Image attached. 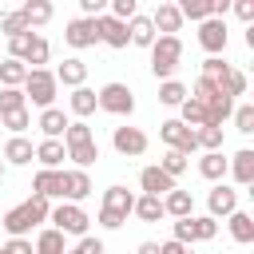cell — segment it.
<instances>
[{
  "label": "cell",
  "instance_id": "cell-55",
  "mask_svg": "<svg viewBox=\"0 0 254 254\" xmlns=\"http://www.w3.org/2000/svg\"><path fill=\"white\" fill-rule=\"evenodd\" d=\"M0 179H4V163H0Z\"/></svg>",
  "mask_w": 254,
  "mask_h": 254
},
{
  "label": "cell",
  "instance_id": "cell-8",
  "mask_svg": "<svg viewBox=\"0 0 254 254\" xmlns=\"http://www.w3.org/2000/svg\"><path fill=\"white\" fill-rule=\"evenodd\" d=\"M91 194V179H87V171H60V198L64 202H83Z\"/></svg>",
  "mask_w": 254,
  "mask_h": 254
},
{
  "label": "cell",
  "instance_id": "cell-11",
  "mask_svg": "<svg viewBox=\"0 0 254 254\" xmlns=\"http://www.w3.org/2000/svg\"><path fill=\"white\" fill-rule=\"evenodd\" d=\"M111 147H115L119 155L135 159V155H143V151H147V135H143L139 127H115V135H111Z\"/></svg>",
  "mask_w": 254,
  "mask_h": 254
},
{
  "label": "cell",
  "instance_id": "cell-9",
  "mask_svg": "<svg viewBox=\"0 0 254 254\" xmlns=\"http://www.w3.org/2000/svg\"><path fill=\"white\" fill-rule=\"evenodd\" d=\"M206 206H210V218H230L238 210V190H230L226 183H214V190L206 194Z\"/></svg>",
  "mask_w": 254,
  "mask_h": 254
},
{
  "label": "cell",
  "instance_id": "cell-27",
  "mask_svg": "<svg viewBox=\"0 0 254 254\" xmlns=\"http://www.w3.org/2000/svg\"><path fill=\"white\" fill-rule=\"evenodd\" d=\"M179 111H183V115H179V123H183V127H190V131H194V127H206V107H202L198 99H190V95H187V99L179 103Z\"/></svg>",
  "mask_w": 254,
  "mask_h": 254
},
{
  "label": "cell",
  "instance_id": "cell-18",
  "mask_svg": "<svg viewBox=\"0 0 254 254\" xmlns=\"http://www.w3.org/2000/svg\"><path fill=\"white\" fill-rule=\"evenodd\" d=\"M190 210H194V198H190V190H171V194H163V214H171V218H190Z\"/></svg>",
  "mask_w": 254,
  "mask_h": 254
},
{
  "label": "cell",
  "instance_id": "cell-32",
  "mask_svg": "<svg viewBox=\"0 0 254 254\" xmlns=\"http://www.w3.org/2000/svg\"><path fill=\"white\" fill-rule=\"evenodd\" d=\"M187 95H190V91H187V83H179V79H163V83H159V103H167V107H179Z\"/></svg>",
  "mask_w": 254,
  "mask_h": 254
},
{
  "label": "cell",
  "instance_id": "cell-3",
  "mask_svg": "<svg viewBox=\"0 0 254 254\" xmlns=\"http://www.w3.org/2000/svg\"><path fill=\"white\" fill-rule=\"evenodd\" d=\"M179 60H183V40L179 36H155V44H151V71L159 79H171Z\"/></svg>",
  "mask_w": 254,
  "mask_h": 254
},
{
  "label": "cell",
  "instance_id": "cell-52",
  "mask_svg": "<svg viewBox=\"0 0 254 254\" xmlns=\"http://www.w3.org/2000/svg\"><path fill=\"white\" fill-rule=\"evenodd\" d=\"M159 254H187V246L171 238V242H163V246H159Z\"/></svg>",
  "mask_w": 254,
  "mask_h": 254
},
{
  "label": "cell",
  "instance_id": "cell-29",
  "mask_svg": "<svg viewBox=\"0 0 254 254\" xmlns=\"http://www.w3.org/2000/svg\"><path fill=\"white\" fill-rule=\"evenodd\" d=\"M198 175L210 179V183H222V175H226V159H222V151H206V155L198 159Z\"/></svg>",
  "mask_w": 254,
  "mask_h": 254
},
{
  "label": "cell",
  "instance_id": "cell-22",
  "mask_svg": "<svg viewBox=\"0 0 254 254\" xmlns=\"http://www.w3.org/2000/svg\"><path fill=\"white\" fill-rule=\"evenodd\" d=\"M4 159H8V163H16V167H24V163H32V159H36V147H32L24 135H12V139L4 143Z\"/></svg>",
  "mask_w": 254,
  "mask_h": 254
},
{
  "label": "cell",
  "instance_id": "cell-42",
  "mask_svg": "<svg viewBox=\"0 0 254 254\" xmlns=\"http://www.w3.org/2000/svg\"><path fill=\"white\" fill-rule=\"evenodd\" d=\"M87 139H95L87 123H67V131H64L60 143H64V147H75V143H87Z\"/></svg>",
  "mask_w": 254,
  "mask_h": 254
},
{
  "label": "cell",
  "instance_id": "cell-7",
  "mask_svg": "<svg viewBox=\"0 0 254 254\" xmlns=\"http://www.w3.org/2000/svg\"><path fill=\"white\" fill-rule=\"evenodd\" d=\"M159 135H163L167 151H179V155H190V151H198V139H194V131H190V127H183L179 119H167V123H159Z\"/></svg>",
  "mask_w": 254,
  "mask_h": 254
},
{
  "label": "cell",
  "instance_id": "cell-5",
  "mask_svg": "<svg viewBox=\"0 0 254 254\" xmlns=\"http://www.w3.org/2000/svg\"><path fill=\"white\" fill-rule=\"evenodd\" d=\"M48 222H56V230L67 238V234H75V238H83L87 234V210L83 206H75V202H60V206H52V214H48Z\"/></svg>",
  "mask_w": 254,
  "mask_h": 254
},
{
  "label": "cell",
  "instance_id": "cell-41",
  "mask_svg": "<svg viewBox=\"0 0 254 254\" xmlns=\"http://www.w3.org/2000/svg\"><path fill=\"white\" fill-rule=\"evenodd\" d=\"M194 139H198L202 151H222V127H198Z\"/></svg>",
  "mask_w": 254,
  "mask_h": 254
},
{
  "label": "cell",
  "instance_id": "cell-19",
  "mask_svg": "<svg viewBox=\"0 0 254 254\" xmlns=\"http://www.w3.org/2000/svg\"><path fill=\"white\" fill-rule=\"evenodd\" d=\"M127 40H131L135 48H151V44H155L151 16H131V20H127Z\"/></svg>",
  "mask_w": 254,
  "mask_h": 254
},
{
  "label": "cell",
  "instance_id": "cell-28",
  "mask_svg": "<svg viewBox=\"0 0 254 254\" xmlns=\"http://www.w3.org/2000/svg\"><path fill=\"white\" fill-rule=\"evenodd\" d=\"M67 159L75 163V171H87V167L99 159V143H95V139H87V143H75V147H67Z\"/></svg>",
  "mask_w": 254,
  "mask_h": 254
},
{
  "label": "cell",
  "instance_id": "cell-33",
  "mask_svg": "<svg viewBox=\"0 0 254 254\" xmlns=\"http://www.w3.org/2000/svg\"><path fill=\"white\" fill-rule=\"evenodd\" d=\"M175 8H179V16H183V20H198V24H202V20H210V0H179Z\"/></svg>",
  "mask_w": 254,
  "mask_h": 254
},
{
  "label": "cell",
  "instance_id": "cell-14",
  "mask_svg": "<svg viewBox=\"0 0 254 254\" xmlns=\"http://www.w3.org/2000/svg\"><path fill=\"white\" fill-rule=\"evenodd\" d=\"M139 187H143V194H155V198H163V194H171V190H175V179H171V175H163L159 167H143V175H139Z\"/></svg>",
  "mask_w": 254,
  "mask_h": 254
},
{
  "label": "cell",
  "instance_id": "cell-54",
  "mask_svg": "<svg viewBox=\"0 0 254 254\" xmlns=\"http://www.w3.org/2000/svg\"><path fill=\"white\" fill-rule=\"evenodd\" d=\"M67 254H83V250H79V246H75V250H67Z\"/></svg>",
  "mask_w": 254,
  "mask_h": 254
},
{
  "label": "cell",
  "instance_id": "cell-31",
  "mask_svg": "<svg viewBox=\"0 0 254 254\" xmlns=\"http://www.w3.org/2000/svg\"><path fill=\"white\" fill-rule=\"evenodd\" d=\"M24 79H28V67L20 60H4L0 64V87H24Z\"/></svg>",
  "mask_w": 254,
  "mask_h": 254
},
{
  "label": "cell",
  "instance_id": "cell-37",
  "mask_svg": "<svg viewBox=\"0 0 254 254\" xmlns=\"http://www.w3.org/2000/svg\"><path fill=\"white\" fill-rule=\"evenodd\" d=\"M28 99L20 87H0V115H12V111H24Z\"/></svg>",
  "mask_w": 254,
  "mask_h": 254
},
{
  "label": "cell",
  "instance_id": "cell-6",
  "mask_svg": "<svg viewBox=\"0 0 254 254\" xmlns=\"http://www.w3.org/2000/svg\"><path fill=\"white\" fill-rule=\"evenodd\" d=\"M95 107H103L107 115H131L135 111V95L127 83H103L95 91Z\"/></svg>",
  "mask_w": 254,
  "mask_h": 254
},
{
  "label": "cell",
  "instance_id": "cell-43",
  "mask_svg": "<svg viewBox=\"0 0 254 254\" xmlns=\"http://www.w3.org/2000/svg\"><path fill=\"white\" fill-rule=\"evenodd\" d=\"M159 171H163V175H171V179H179V175L187 171V155L167 151V155H163V163H159Z\"/></svg>",
  "mask_w": 254,
  "mask_h": 254
},
{
  "label": "cell",
  "instance_id": "cell-35",
  "mask_svg": "<svg viewBox=\"0 0 254 254\" xmlns=\"http://www.w3.org/2000/svg\"><path fill=\"white\" fill-rule=\"evenodd\" d=\"M218 91H222L226 99H234V95H246V75H242L238 67H230V71L222 75V83H218Z\"/></svg>",
  "mask_w": 254,
  "mask_h": 254
},
{
  "label": "cell",
  "instance_id": "cell-49",
  "mask_svg": "<svg viewBox=\"0 0 254 254\" xmlns=\"http://www.w3.org/2000/svg\"><path fill=\"white\" fill-rule=\"evenodd\" d=\"M175 242H183V246H187V242H194V230H190V218H179V222H175Z\"/></svg>",
  "mask_w": 254,
  "mask_h": 254
},
{
  "label": "cell",
  "instance_id": "cell-25",
  "mask_svg": "<svg viewBox=\"0 0 254 254\" xmlns=\"http://www.w3.org/2000/svg\"><path fill=\"white\" fill-rule=\"evenodd\" d=\"M36 254H67V242H64V234L56 230V226H48V230H40L36 234V246H32Z\"/></svg>",
  "mask_w": 254,
  "mask_h": 254
},
{
  "label": "cell",
  "instance_id": "cell-44",
  "mask_svg": "<svg viewBox=\"0 0 254 254\" xmlns=\"http://www.w3.org/2000/svg\"><path fill=\"white\" fill-rule=\"evenodd\" d=\"M0 32L12 40V36H20V32H28V24H24L20 12H8V16H0Z\"/></svg>",
  "mask_w": 254,
  "mask_h": 254
},
{
  "label": "cell",
  "instance_id": "cell-53",
  "mask_svg": "<svg viewBox=\"0 0 254 254\" xmlns=\"http://www.w3.org/2000/svg\"><path fill=\"white\" fill-rule=\"evenodd\" d=\"M135 254H159V242H139V250Z\"/></svg>",
  "mask_w": 254,
  "mask_h": 254
},
{
  "label": "cell",
  "instance_id": "cell-50",
  "mask_svg": "<svg viewBox=\"0 0 254 254\" xmlns=\"http://www.w3.org/2000/svg\"><path fill=\"white\" fill-rule=\"evenodd\" d=\"M230 8L238 12V20H254V0H234Z\"/></svg>",
  "mask_w": 254,
  "mask_h": 254
},
{
  "label": "cell",
  "instance_id": "cell-20",
  "mask_svg": "<svg viewBox=\"0 0 254 254\" xmlns=\"http://www.w3.org/2000/svg\"><path fill=\"white\" fill-rule=\"evenodd\" d=\"M226 171H234V179H238L242 187H250V183H254V151L242 147L234 159H226Z\"/></svg>",
  "mask_w": 254,
  "mask_h": 254
},
{
  "label": "cell",
  "instance_id": "cell-36",
  "mask_svg": "<svg viewBox=\"0 0 254 254\" xmlns=\"http://www.w3.org/2000/svg\"><path fill=\"white\" fill-rule=\"evenodd\" d=\"M67 103H71V115H91L95 111V91L91 87H75Z\"/></svg>",
  "mask_w": 254,
  "mask_h": 254
},
{
  "label": "cell",
  "instance_id": "cell-24",
  "mask_svg": "<svg viewBox=\"0 0 254 254\" xmlns=\"http://www.w3.org/2000/svg\"><path fill=\"white\" fill-rule=\"evenodd\" d=\"M131 214L143 218V222H159V218H167V214H163V198H155V194H139L135 206H131Z\"/></svg>",
  "mask_w": 254,
  "mask_h": 254
},
{
  "label": "cell",
  "instance_id": "cell-13",
  "mask_svg": "<svg viewBox=\"0 0 254 254\" xmlns=\"http://www.w3.org/2000/svg\"><path fill=\"white\" fill-rule=\"evenodd\" d=\"M95 32H99V40H103L107 48H127V44H131V40H127V24L115 20L111 12H103V16L95 20Z\"/></svg>",
  "mask_w": 254,
  "mask_h": 254
},
{
  "label": "cell",
  "instance_id": "cell-2",
  "mask_svg": "<svg viewBox=\"0 0 254 254\" xmlns=\"http://www.w3.org/2000/svg\"><path fill=\"white\" fill-rule=\"evenodd\" d=\"M131 206H135V194L127 187H107L103 190V206H99V226L103 230H119L127 222Z\"/></svg>",
  "mask_w": 254,
  "mask_h": 254
},
{
  "label": "cell",
  "instance_id": "cell-4",
  "mask_svg": "<svg viewBox=\"0 0 254 254\" xmlns=\"http://www.w3.org/2000/svg\"><path fill=\"white\" fill-rule=\"evenodd\" d=\"M24 99H32L36 107H52L56 103V91H60V83H56V75L48 71V67H36V71H28V79H24Z\"/></svg>",
  "mask_w": 254,
  "mask_h": 254
},
{
  "label": "cell",
  "instance_id": "cell-12",
  "mask_svg": "<svg viewBox=\"0 0 254 254\" xmlns=\"http://www.w3.org/2000/svg\"><path fill=\"white\" fill-rule=\"evenodd\" d=\"M64 40H67L71 48H91V44H99L95 20H87V16H75V20L64 28Z\"/></svg>",
  "mask_w": 254,
  "mask_h": 254
},
{
  "label": "cell",
  "instance_id": "cell-23",
  "mask_svg": "<svg viewBox=\"0 0 254 254\" xmlns=\"http://www.w3.org/2000/svg\"><path fill=\"white\" fill-rule=\"evenodd\" d=\"M32 194H40V198H60V171H36V179H32Z\"/></svg>",
  "mask_w": 254,
  "mask_h": 254
},
{
  "label": "cell",
  "instance_id": "cell-51",
  "mask_svg": "<svg viewBox=\"0 0 254 254\" xmlns=\"http://www.w3.org/2000/svg\"><path fill=\"white\" fill-rule=\"evenodd\" d=\"M79 250H83V254H103V242L91 238V234H83V238H79Z\"/></svg>",
  "mask_w": 254,
  "mask_h": 254
},
{
  "label": "cell",
  "instance_id": "cell-40",
  "mask_svg": "<svg viewBox=\"0 0 254 254\" xmlns=\"http://www.w3.org/2000/svg\"><path fill=\"white\" fill-rule=\"evenodd\" d=\"M44 64H48V40L36 36V40H32V52H28V60H24V67L36 71V67H44Z\"/></svg>",
  "mask_w": 254,
  "mask_h": 254
},
{
  "label": "cell",
  "instance_id": "cell-47",
  "mask_svg": "<svg viewBox=\"0 0 254 254\" xmlns=\"http://www.w3.org/2000/svg\"><path fill=\"white\" fill-rule=\"evenodd\" d=\"M111 16L127 24L131 16H139V4H135V0H111Z\"/></svg>",
  "mask_w": 254,
  "mask_h": 254
},
{
  "label": "cell",
  "instance_id": "cell-48",
  "mask_svg": "<svg viewBox=\"0 0 254 254\" xmlns=\"http://www.w3.org/2000/svg\"><path fill=\"white\" fill-rule=\"evenodd\" d=\"M0 254H36L28 238H8V246H0Z\"/></svg>",
  "mask_w": 254,
  "mask_h": 254
},
{
  "label": "cell",
  "instance_id": "cell-38",
  "mask_svg": "<svg viewBox=\"0 0 254 254\" xmlns=\"http://www.w3.org/2000/svg\"><path fill=\"white\" fill-rule=\"evenodd\" d=\"M32 40H36V32H20V36H12L8 40V60H28V52H32Z\"/></svg>",
  "mask_w": 254,
  "mask_h": 254
},
{
  "label": "cell",
  "instance_id": "cell-21",
  "mask_svg": "<svg viewBox=\"0 0 254 254\" xmlns=\"http://www.w3.org/2000/svg\"><path fill=\"white\" fill-rule=\"evenodd\" d=\"M36 127L48 135V139H60L64 131H67V115L60 111V107H48V111H40V119H36Z\"/></svg>",
  "mask_w": 254,
  "mask_h": 254
},
{
  "label": "cell",
  "instance_id": "cell-34",
  "mask_svg": "<svg viewBox=\"0 0 254 254\" xmlns=\"http://www.w3.org/2000/svg\"><path fill=\"white\" fill-rule=\"evenodd\" d=\"M226 71H230V64H226L222 56H206V64H202V75H198V79H206V83H214V87H218Z\"/></svg>",
  "mask_w": 254,
  "mask_h": 254
},
{
  "label": "cell",
  "instance_id": "cell-26",
  "mask_svg": "<svg viewBox=\"0 0 254 254\" xmlns=\"http://www.w3.org/2000/svg\"><path fill=\"white\" fill-rule=\"evenodd\" d=\"M20 16H24L28 32H32V28H40V24H48V20H52V4H48V0H28V4L20 8Z\"/></svg>",
  "mask_w": 254,
  "mask_h": 254
},
{
  "label": "cell",
  "instance_id": "cell-10",
  "mask_svg": "<svg viewBox=\"0 0 254 254\" xmlns=\"http://www.w3.org/2000/svg\"><path fill=\"white\" fill-rule=\"evenodd\" d=\"M198 44L210 52V56H222L226 52V20H202L198 24Z\"/></svg>",
  "mask_w": 254,
  "mask_h": 254
},
{
  "label": "cell",
  "instance_id": "cell-30",
  "mask_svg": "<svg viewBox=\"0 0 254 254\" xmlns=\"http://www.w3.org/2000/svg\"><path fill=\"white\" fill-rule=\"evenodd\" d=\"M230 238L242 242V246L254 242V218H250L246 210H234V214H230Z\"/></svg>",
  "mask_w": 254,
  "mask_h": 254
},
{
  "label": "cell",
  "instance_id": "cell-16",
  "mask_svg": "<svg viewBox=\"0 0 254 254\" xmlns=\"http://www.w3.org/2000/svg\"><path fill=\"white\" fill-rule=\"evenodd\" d=\"M36 159H40V171H60V163L67 159V147L60 139H44L36 147Z\"/></svg>",
  "mask_w": 254,
  "mask_h": 254
},
{
  "label": "cell",
  "instance_id": "cell-46",
  "mask_svg": "<svg viewBox=\"0 0 254 254\" xmlns=\"http://www.w3.org/2000/svg\"><path fill=\"white\" fill-rule=\"evenodd\" d=\"M234 127H238L242 135H250V131H254V103H242V107H234Z\"/></svg>",
  "mask_w": 254,
  "mask_h": 254
},
{
  "label": "cell",
  "instance_id": "cell-17",
  "mask_svg": "<svg viewBox=\"0 0 254 254\" xmlns=\"http://www.w3.org/2000/svg\"><path fill=\"white\" fill-rule=\"evenodd\" d=\"M151 28H155V32H163V36H175V32L183 28L179 8H175V4H159V8H155V16H151Z\"/></svg>",
  "mask_w": 254,
  "mask_h": 254
},
{
  "label": "cell",
  "instance_id": "cell-15",
  "mask_svg": "<svg viewBox=\"0 0 254 254\" xmlns=\"http://www.w3.org/2000/svg\"><path fill=\"white\" fill-rule=\"evenodd\" d=\"M52 75H56V83H64V87H83V79H87V64H83L79 56H71V60H64Z\"/></svg>",
  "mask_w": 254,
  "mask_h": 254
},
{
  "label": "cell",
  "instance_id": "cell-45",
  "mask_svg": "<svg viewBox=\"0 0 254 254\" xmlns=\"http://www.w3.org/2000/svg\"><path fill=\"white\" fill-rule=\"evenodd\" d=\"M0 127H8V131H24V127H32V115H28V107L24 111H12V115H0Z\"/></svg>",
  "mask_w": 254,
  "mask_h": 254
},
{
  "label": "cell",
  "instance_id": "cell-1",
  "mask_svg": "<svg viewBox=\"0 0 254 254\" xmlns=\"http://www.w3.org/2000/svg\"><path fill=\"white\" fill-rule=\"evenodd\" d=\"M48 214H52V202H48V198H40V194H32L28 202H20V206L4 210V214H0V226H4L12 238H24L32 226L48 222Z\"/></svg>",
  "mask_w": 254,
  "mask_h": 254
},
{
  "label": "cell",
  "instance_id": "cell-39",
  "mask_svg": "<svg viewBox=\"0 0 254 254\" xmlns=\"http://www.w3.org/2000/svg\"><path fill=\"white\" fill-rule=\"evenodd\" d=\"M190 230H194V242H210V238L218 234V222H214L210 214H202V218L190 214Z\"/></svg>",
  "mask_w": 254,
  "mask_h": 254
}]
</instances>
